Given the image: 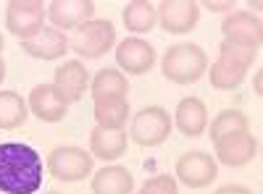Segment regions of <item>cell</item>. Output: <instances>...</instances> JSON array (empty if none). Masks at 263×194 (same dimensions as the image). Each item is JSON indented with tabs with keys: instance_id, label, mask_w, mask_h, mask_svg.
Here are the masks:
<instances>
[{
	"instance_id": "obj_1",
	"label": "cell",
	"mask_w": 263,
	"mask_h": 194,
	"mask_svg": "<svg viewBox=\"0 0 263 194\" xmlns=\"http://www.w3.org/2000/svg\"><path fill=\"white\" fill-rule=\"evenodd\" d=\"M42 186V158L21 142L0 144V194H34Z\"/></svg>"
},
{
	"instance_id": "obj_2",
	"label": "cell",
	"mask_w": 263,
	"mask_h": 194,
	"mask_svg": "<svg viewBox=\"0 0 263 194\" xmlns=\"http://www.w3.org/2000/svg\"><path fill=\"white\" fill-rule=\"evenodd\" d=\"M161 69H163V76L174 84H195L208 71V55L203 53L200 45L179 42V45H171L166 50Z\"/></svg>"
},
{
	"instance_id": "obj_3",
	"label": "cell",
	"mask_w": 263,
	"mask_h": 194,
	"mask_svg": "<svg viewBox=\"0 0 263 194\" xmlns=\"http://www.w3.org/2000/svg\"><path fill=\"white\" fill-rule=\"evenodd\" d=\"M114 45H116V29H114L111 21H105V18L84 21L82 27L74 29V34L69 39V48L84 60L103 58L108 50H114Z\"/></svg>"
},
{
	"instance_id": "obj_4",
	"label": "cell",
	"mask_w": 263,
	"mask_h": 194,
	"mask_svg": "<svg viewBox=\"0 0 263 194\" xmlns=\"http://www.w3.org/2000/svg\"><path fill=\"white\" fill-rule=\"evenodd\" d=\"M171 116L166 107L161 105H147L132 118V128H129V139L140 144V147H158L168 139L171 134Z\"/></svg>"
},
{
	"instance_id": "obj_5",
	"label": "cell",
	"mask_w": 263,
	"mask_h": 194,
	"mask_svg": "<svg viewBox=\"0 0 263 194\" xmlns=\"http://www.w3.org/2000/svg\"><path fill=\"white\" fill-rule=\"evenodd\" d=\"M48 8L42 0H8L6 3V29L21 42L42 32Z\"/></svg>"
},
{
	"instance_id": "obj_6",
	"label": "cell",
	"mask_w": 263,
	"mask_h": 194,
	"mask_svg": "<svg viewBox=\"0 0 263 194\" xmlns=\"http://www.w3.org/2000/svg\"><path fill=\"white\" fill-rule=\"evenodd\" d=\"M92 155L82 147H55L48 155V174L58 181H82L92 174Z\"/></svg>"
},
{
	"instance_id": "obj_7",
	"label": "cell",
	"mask_w": 263,
	"mask_h": 194,
	"mask_svg": "<svg viewBox=\"0 0 263 194\" xmlns=\"http://www.w3.org/2000/svg\"><path fill=\"white\" fill-rule=\"evenodd\" d=\"M174 174H177V179H179L184 186H190V189H205V186H211V181L218 176V163H216V158H211L208 153L195 149V153H184V155L177 160Z\"/></svg>"
},
{
	"instance_id": "obj_8",
	"label": "cell",
	"mask_w": 263,
	"mask_h": 194,
	"mask_svg": "<svg viewBox=\"0 0 263 194\" xmlns=\"http://www.w3.org/2000/svg\"><path fill=\"white\" fill-rule=\"evenodd\" d=\"M221 34L227 42H234V45H242L250 50H260L263 45V24L258 16L248 11H232L221 21Z\"/></svg>"
},
{
	"instance_id": "obj_9",
	"label": "cell",
	"mask_w": 263,
	"mask_h": 194,
	"mask_svg": "<svg viewBox=\"0 0 263 194\" xmlns=\"http://www.w3.org/2000/svg\"><path fill=\"white\" fill-rule=\"evenodd\" d=\"M69 105L71 102L66 100V95L55 87V84H37V87L29 92V100H27L29 113H34L45 123L63 121L66 113H69Z\"/></svg>"
},
{
	"instance_id": "obj_10",
	"label": "cell",
	"mask_w": 263,
	"mask_h": 194,
	"mask_svg": "<svg viewBox=\"0 0 263 194\" xmlns=\"http://www.w3.org/2000/svg\"><path fill=\"white\" fill-rule=\"evenodd\" d=\"M156 11H158V24L171 34L192 32L200 21V6L195 0H163L156 6Z\"/></svg>"
},
{
	"instance_id": "obj_11",
	"label": "cell",
	"mask_w": 263,
	"mask_h": 194,
	"mask_svg": "<svg viewBox=\"0 0 263 194\" xmlns=\"http://www.w3.org/2000/svg\"><path fill=\"white\" fill-rule=\"evenodd\" d=\"M116 63L121 71H126L132 76H142L156 63V50H153L150 42H145L140 37H126L116 48Z\"/></svg>"
},
{
	"instance_id": "obj_12",
	"label": "cell",
	"mask_w": 263,
	"mask_h": 194,
	"mask_svg": "<svg viewBox=\"0 0 263 194\" xmlns=\"http://www.w3.org/2000/svg\"><path fill=\"white\" fill-rule=\"evenodd\" d=\"M216 144V160L218 163H224L229 168H239V165H245L255 158L258 153V142L250 132H234V134H227L221 137Z\"/></svg>"
},
{
	"instance_id": "obj_13",
	"label": "cell",
	"mask_w": 263,
	"mask_h": 194,
	"mask_svg": "<svg viewBox=\"0 0 263 194\" xmlns=\"http://www.w3.org/2000/svg\"><path fill=\"white\" fill-rule=\"evenodd\" d=\"M48 18L53 21V27L61 29H77L84 21L95 18V3L92 0H53L45 6Z\"/></svg>"
},
{
	"instance_id": "obj_14",
	"label": "cell",
	"mask_w": 263,
	"mask_h": 194,
	"mask_svg": "<svg viewBox=\"0 0 263 194\" xmlns=\"http://www.w3.org/2000/svg\"><path fill=\"white\" fill-rule=\"evenodd\" d=\"M21 50L37 60H58L69 53V37L55 27H42L40 34L21 42Z\"/></svg>"
},
{
	"instance_id": "obj_15",
	"label": "cell",
	"mask_w": 263,
	"mask_h": 194,
	"mask_svg": "<svg viewBox=\"0 0 263 194\" xmlns=\"http://www.w3.org/2000/svg\"><path fill=\"white\" fill-rule=\"evenodd\" d=\"M53 84L66 95L69 102H79L90 87V71L84 69L82 60H66L63 66L55 69V79Z\"/></svg>"
},
{
	"instance_id": "obj_16",
	"label": "cell",
	"mask_w": 263,
	"mask_h": 194,
	"mask_svg": "<svg viewBox=\"0 0 263 194\" xmlns=\"http://www.w3.org/2000/svg\"><path fill=\"white\" fill-rule=\"evenodd\" d=\"M174 123L184 137H200L208 126V107L200 97H184L179 100L174 111Z\"/></svg>"
},
{
	"instance_id": "obj_17",
	"label": "cell",
	"mask_w": 263,
	"mask_h": 194,
	"mask_svg": "<svg viewBox=\"0 0 263 194\" xmlns=\"http://www.w3.org/2000/svg\"><path fill=\"white\" fill-rule=\"evenodd\" d=\"M126 132L119 128V132H111V128H100L95 126L90 132V155L92 158H100V160H119L124 153H126Z\"/></svg>"
},
{
	"instance_id": "obj_18",
	"label": "cell",
	"mask_w": 263,
	"mask_h": 194,
	"mask_svg": "<svg viewBox=\"0 0 263 194\" xmlns=\"http://www.w3.org/2000/svg\"><path fill=\"white\" fill-rule=\"evenodd\" d=\"M92 194H132L135 176L124 165H105L92 176Z\"/></svg>"
},
{
	"instance_id": "obj_19",
	"label": "cell",
	"mask_w": 263,
	"mask_h": 194,
	"mask_svg": "<svg viewBox=\"0 0 263 194\" xmlns=\"http://www.w3.org/2000/svg\"><path fill=\"white\" fill-rule=\"evenodd\" d=\"M121 21L129 32L135 34H145L150 29H156L158 24V11L153 3L147 0H132V3L124 6V13H121Z\"/></svg>"
},
{
	"instance_id": "obj_20",
	"label": "cell",
	"mask_w": 263,
	"mask_h": 194,
	"mask_svg": "<svg viewBox=\"0 0 263 194\" xmlns=\"http://www.w3.org/2000/svg\"><path fill=\"white\" fill-rule=\"evenodd\" d=\"M129 118V100L126 97H105L95 102V121L100 128L119 132Z\"/></svg>"
},
{
	"instance_id": "obj_21",
	"label": "cell",
	"mask_w": 263,
	"mask_h": 194,
	"mask_svg": "<svg viewBox=\"0 0 263 194\" xmlns=\"http://www.w3.org/2000/svg\"><path fill=\"white\" fill-rule=\"evenodd\" d=\"M126 92H129L126 76L116 69H103L90 81V95H92L95 102L105 100V97H126Z\"/></svg>"
},
{
	"instance_id": "obj_22",
	"label": "cell",
	"mask_w": 263,
	"mask_h": 194,
	"mask_svg": "<svg viewBox=\"0 0 263 194\" xmlns=\"http://www.w3.org/2000/svg\"><path fill=\"white\" fill-rule=\"evenodd\" d=\"M27 118H29V107H27L24 97L13 90L0 92V128L11 132V128L24 126Z\"/></svg>"
},
{
	"instance_id": "obj_23",
	"label": "cell",
	"mask_w": 263,
	"mask_h": 194,
	"mask_svg": "<svg viewBox=\"0 0 263 194\" xmlns=\"http://www.w3.org/2000/svg\"><path fill=\"white\" fill-rule=\"evenodd\" d=\"M245 74H248V69L237 66L232 60H224V58L211 63V69H208L211 87H216V90H237L245 81Z\"/></svg>"
},
{
	"instance_id": "obj_24",
	"label": "cell",
	"mask_w": 263,
	"mask_h": 194,
	"mask_svg": "<svg viewBox=\"0 0 263 194\" xmlns=\"http://www.w3.org/2000/svg\"><path fill=\"white\" fill-rule=\"evenodd\" d=\"M234 132H250V121L242 111L237 107H227V111L216 113V118L211 121V139L218 142L227 134H234Z\"/></svg>"
},
{
	"instance_id": "obj_25",
	"label": "cell",
	"mask_w": 263,
	"mask_h": 194,
	"mask_svg": "<svg viewBox=\"0 0 263 194\" xmlns=\"http://www.w3.org/2000/svg\"><path fill=\"white\" fill-rule=\"evenodd\" d=\"M218 58L232 60V63H237V66H242V69H250L253 60L258 58V50H250V48L234 45V42H227V39H224L221 48H218Z\"/></svg>"
},
{
	"instance_id": "obj_26",
	"label": "cell",
	"mask_w": 263,
	"mask_h": 194,
	"mask_svg": "<svg viewBox=\"0 0 263 194\" xmlns=\"http://www.w3.org/2000/svg\"><path fill=\"white\" fill-rule=\"evenodd\" d=\"M142 191H147V194H179V186H177V179L174 176H153L145 181Z\"/></svg>"
},
{
	"instance_id": "obj_27",
	"label": "cell",
	"mask_w": 263,
	"mask_h": 194,
	"mask_svg": "<svg viewBox=\"0 0 263 194\" xmlns=\"http://www.w3.org/2000/svg\"><path fill=\"white\" fill-rule=\"evenodd\" d=\"M197 6L208 8V11H213V13H221V11H232V8H234L232 0H203V3H197Z\"/></svg>"
},
{
	"instance_id": "obj_28",
	"label": "cell",
	"mask_w": 263,
	"mask_h": 194,
	"mask_svg": "<svg viewBox=\"0 0 263 194\" xmlns=\"http://www.w3.org/2000/svg\"><path fill=\"white\" fill-rule=\"evenodd\" d=\"M213 194H253L248 186H239V184H229V186H221V189H216Z\"/></svg>"
},
{
	"instance_id": "obj_29",
	"label": "cell",
	"mask_w": 263,
	"mask_h": 194,
	"mask_svg": "<svg viewBox=\"0 0 263 194\" xmlns=\"http://www.w3.org/2000/svg\"><path fill=\"white\" fill-rule=\"evenodd\" d=\"M253 87H255V95H260V92H263V74H260V71H255V79H253Z\"/></svg>"
},
{
	"instance_id": "obj_30",
	"label": "cell",
	"mask_w": 263,
	"mask_h": 194,
	"mask_svg": "<svg viewBox=\"0 0 263 194\" xmlns=\"http://www.w3.org/2000/svg\"><path fill=\"white\" fill-rule=\"evenodd\" d=\"M3 79H6V60L0 58V84H3Z\"/></svg>"
},
{
	"instance_id": "obj_31",
	"label": "cell",
	"mask_w": 263,
	"mask_h": 194,
	"mask_svg": "<svg viewBox=\"0 0 263 194\" xmlns=\"http://www.w3.org/2000/svg\"><path fill=\"white\" fill-rule=\"evenodd\" d=\"M3 45H6V42H3V37H0V58H3Z\"/></svg>"
},
{
	"instance_id": "obj_32",
	"label": "cell",
	"mask_w": 263,
	"mask_h": 194,
	"mask_svg": "<svg viewBox=\"0 0 263 194\" xmlns=\"http://www.w3.org/2000/svg\"><path fill=\"white\" fill-rule=\"evenodd\" d=\"M137 194H147V191H142V189H140V191H137Z\"/></svg>"
},
{
	"instance_id": "obj_33",
	"label": "cell",
	"mask_w": 263,
	"mask_h": 194,
	"mask_svg": "<svg viewBox=\"0 0 263 194\" xmlns=\"http://www.w3.org/2000/svg\"><path fill=\"white\" fill-rule=\"evenodd\" d=\"M48 194H58V191H48Z\"/></svg>"
}]
</instances>
